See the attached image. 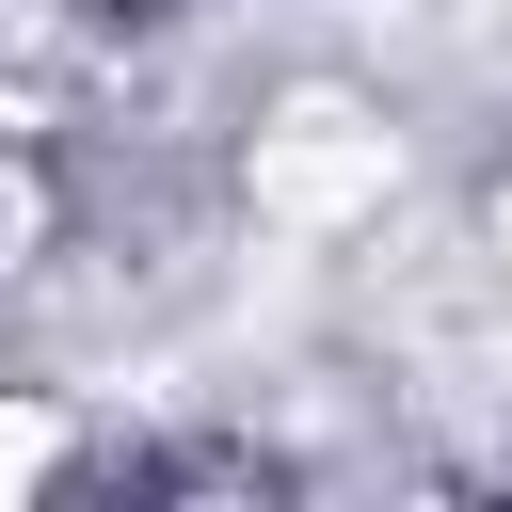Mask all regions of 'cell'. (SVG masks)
<instances>
[{
  "mask_svg": "<svg viewBox=\"0 0 512 512\" xmlns=\"http://www.w3.org/2000/svg\"><path fill=\"white\" fill-rule=\"evenodd\" d=\"M384 192H400V144H384L368 112L304 96L288 128H256V208H272V224H352V208H384Z\"/></svg>",
  "mask_w": 512,
  "mask_h": 512,
  "instance_id": "1",
  "label": "cell"
},
{
  "mask_svg": "<svg viewBox=\"0 0 512 512\" xmlns=\"http://www.w3.org/2000/svg\"><path fill=\"white\" fill-rule=\"evenodd\" d=\"M48 464H64V416L48 400H0V496H32Z\"/></svg>",
  "mask_w": 512,
  "mask_h": 512,
  "instance_id": "2",
  "label": "cell"
},
{
  "mask_svg": "<svg viewBox=\"0 0 512 512\" xmlns=\"http://www.w3.org/2000/svg\"><path fill=\"white\" fill-rule=\"evenodd\" d=\"M496 272H512V192H496Z\"/></svg>",
  "mask_w": 512,
  "mask_h": 512,
  "instance_id": "3",
  "label": "cell"
}]
</instances>
